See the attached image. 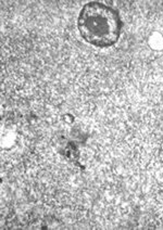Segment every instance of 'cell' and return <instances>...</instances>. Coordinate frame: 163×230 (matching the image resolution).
<instances>
[{"instance_id": "cell-1", "label": "cell", "mask_w": 163, "mask_h": 230, "mask_svg": "<svg viewBox=\"0 0 163 230\" xmlns=\"http://www.w3.org/2000/svg\"><path fill=\"white\" fill-rule=\"evenodd\" d=\"M77 27L83 39L99 48L111 47L121 36L122 21L117 11L104 3L93 1L82 8Z\"/></svg>"}, {"instance_id": "cell-2", "label": "cell", "mask_w": 163, "mask_h": 230, "mask_svg": "<svg viewBox=\"0 0 163 230\" xmlns=\"http://www.w3.org/2000/svg\"><path fill=\"white\" fill-rule=\"evenodd\" d=\"M148 45L152 50L161 51L163 49V35L159 32H153L148 38Z\"/></svg>"}, {"instance_id": "cell-3", "label": "cell", "mask_w": 163, "mask_h": 230, "mask_svg": "<svg viewBox=\"0 0 163 230\" xmlns=\"http://www.w3.org/2000/svg\"><path fill=\"white\" fill-rule=\"evenodd\" d=\"M14 135H13L12 133H8L7 134L6 137H2V144H4L7 142V148H10V147L13 146V143H14Z\"/></svg>"}, {"instance_id": "cell-4", "label": "cell", "mask_w": 163, "mask_h": 230, "mask_svg": "<svg viewBox=\"0 0 163 230\" xmlns=\"http://www.w3.org/2000/svg\"><path fill=\"white\" fill-rule=\"evenodd\" d=\"M62 120L65 124H73L74 123V116L71 114H64L62 116Z\"/></svg>"}]
</instances>
